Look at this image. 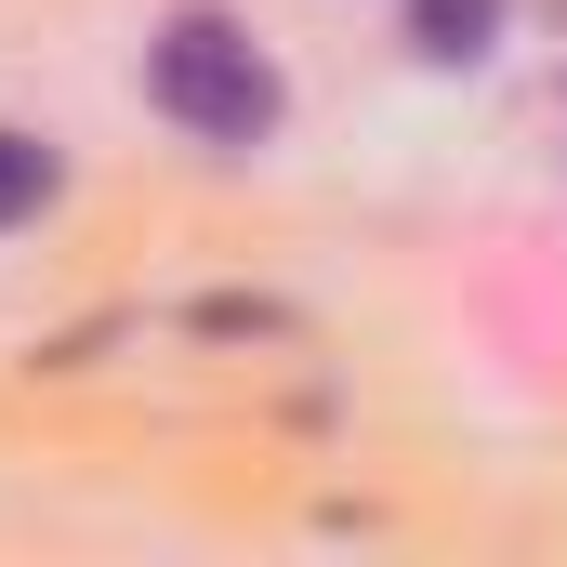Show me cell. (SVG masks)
<instances>
[{
  "label": "cell",
  "instance_id": "6da1fadb",
  "mask_svg": "<svg viewBox=\"0 0 567 567\" xmlns=\"http://www.w3.org/2000/svg\"><path fill=\"white\" fill-rule=\"evenodd\" d=\"M145 93H158V120H185L198 145H265L278 133V66L225 13H172L158 53H145Z\"/></svg>",
  "mask_w": 567,
  "mask_h": 567
},
{
  "label": "cell",
  "instance_id": "7a4b0ae2",
  "mask_svg": "<svg viewBox=\"0 0 567 567\" xmlns=\"http://www.w3.org/2000/svg\"><path fill=\"white\" fill-rule=\"evenodd\" d=\"M502 40V0H410V53H435V66H475Z\"/></svg>",
  "mask_w": 567,
  "mask_h": 567
},
{
  "label": "cell",
  "instance_id": "3957f363",
  "mask_svg": "<svg viewBox=\"0 0 567 567\" xmlns=\"http://www.w3.org/2000/svg\"><path fill=\"white\" fill-rule=\"evenodd\" d=\"M40 198H53V158H40L27 133H0V225H27Z\"/></svg>",
  "mask_w": 567,
  "mask_h": 567
}]
</instances>
